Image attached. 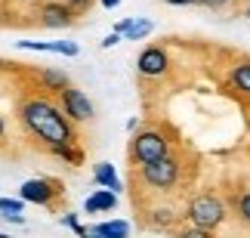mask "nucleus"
Masks as SVG:
<instances>
[{
    "mask_svg": "<svg viewBox=\"0 0 250 238\" xmlns=\"http://www.w3.org/2000/svg\"><path fill=\"white\" fill-rule=\"evenodd\" d=\"M16 118L22 124V130L34 142H41L43 149L62 146V142H78V130L74 121L65 115L62 106H56L46 96H25L16 106Z\"/></svg>",
    "mask_w": 250,
    "mask_h": 238,
    "instance_id": "nucleus-1",
    "label": "nucleus"
},
{
    "mask_svg": "<svg viewBox=\"0 0 250 238\" xmlns=\"http://www.w3.org/2000/svg\"><path fill=\"white\" fill-rule=\"evenodd\" d=\"M186 220L191 226H198V229L216 232L219 226L229 220V207L216 192H201L186 204Z\"/></svg>",
    "mask_w": 250,
    "mask_h": 238,
    "instance_id": "nucleus-2",
    "label": "nucleus"
},
{
    "mask_svg": "<svg viewBox=\"0 0 250 238\" xmlns=\"http://www.w3.org/2000/svg\"><path fill=\"white\" fill-rule=\"evenodd\" d=\"M173 151V139L161 127H139L130 139V164H148Z\"/></svg>",
    "mask_w": 250,
    "mask_h": 238,
    "instance_id": "nucleus-3",
    "label": "nucleus"
},
{
    "mask_svg": "<svg viewBox=\"0 0 250 238\" xmlns=\"http://www.w3.org/2000/svg\"><path fill=\"white\" fill-rule=\"evenodd\" d=\"M182 176V161L173 155H164L158 161H148V164H139V183L148 189V192H170L173 186L179 183Z\"/></svg>",
    "mask_w": 250,
    "mask_h": 238,
    "instance_id": "nucleus-4",
    "label": "nucleus"
},
{
    "mask_svg": "<svg viewBox=\"0 0 250 238\" xmlns=\"http://www.w3.org/2000/svg\"><path fill=\"white\" fill-rule=\"evenodd\" d=\"M19 195L25 198L28 204H41V207H53V201L59 195H65V186L53 176H34V179H25Z\"/></svg>",
    "mask_w": 250,
    "mask_h": 238,
    "instance_id": "nucleus-5",
    "label": "nucleus"
},
{
    "mask_svg": "<svg viewBox=\"0 0 250 238\" xmlns=\"http://www.w3.org/2000/svg\"><path fill=\"white\" fill-rule=\"evenodd\" d=\"M136 71L142 78H167L170 74V53L161 43H148L136 56Z\"/></svg>",
    "mask_w": 250,
    "mask_h": 238,
    "instance_id": "nucleus-6",
    "label": "nucleus"
},
{
    "mask_svg": "<svg viewBox=\"0 0 250 238\" xmlns=\"http://www.w3.org/2000/svg\"><path fill=\"white\" fill-rule=\"evenodd\" d=\"M59 106L65 108V115H68L74 124H83V121H93L96 118V106L90 102V96H86L83 90L71 87V84L59 93Z\"/></svg>",
    "mask_w": 250,
    "mask_h": 238,
    "instance_id": "nucleus-7",
    "label": "nucleus"
},
{
    "mask_svg": "<svg viewBox=\"0 0 250 238\" xmlns=\"http://www.w3.org/2000/svg\"><path fill=\"white\" fill-rule=\"evenodd\" d=\"M37 19H41L43 28H50V31H59V28L74 25L78 13H74V9L65 3V0H46V3L37 9Z\"/></svg>",
    "mask_w": 250,
    "mask_h": 238,
    "instance_id": "nucleus-8",
    "label": "nucleus"
},
{
    "mask_svg": "<svg viewBox=\"0 0 250 238\" xmlns=\"http://www.w3.org/2000/svg\"><path fill=\"white\" fill-rule=\"evenodd\" d=\"M118 195H121V192H114V189L99 186V189H96V192L83 201V211H86V214H111L114 207H118Z\"/></svg>",
    "mask_w": 250,
    "mask_h": 238,
    "instance_id": "nucleus-9",
    "label": "nucleus"
},
{
    "mask_svg": "<svg viewBox=\"0 0 250 238\" xmlns=\"http://www.w3.org/2000/svg\"><path fill=\"white\" fill-rule=\"evenodd\" d=\"M114 31H121L124 41H146L155 31V22L151 19H124V22L114 25Z\"/></svg>",
    "mask_w": 250,
    "mask_h": 238,
    "instance_id": "nucleus-10",
    "label": "nucleus"
},
{
    "mask_svg": "<svg viewBox=\"0 0 250 238\" xmlns=\"http://www.w3.org/2000/svg\"><path fill=\"white\" fill-rule=\"evenodd\" d=\"M226 81H229V87H232L235 93L250 96V59H238L232 68H229Z\"/></svg>",
    "mask_w": 250,
    "mask_h": 238,
    "instance_id": "nucleus-11",
    "label": "nucleus"
},
{
    "mask_svg": "<svg viewBox=\"0 0 250 238\" xmlns=\"http://www.w3.org/2000/svg\"><path fill=\"white\" fill-rule=\"evenodd\" d=\"M93 183L105 186V189H114V192H124V183H121L118 170H114V164H108V161H102V164L93 167Z\"/></svg>",
    "mask_w": 250,
    "mask_h": 238,
    "instance_id": "nucleus-12",
    "label": "nucleus"
},
{
    "mask_svg": "<svg viewBox=\"0 0 250 238\" xmlns=\"http://www.w3.org/2000/svg\"><path fill=\"white\" fill-rule=\"evenodd\" d=\"M37 81H41V87H43L46 93H56V96H59V93L71 84L68 74L59 71V68H43V71H37Z\"/></svg>",
    "mask_w": 250,
    "mask_h": 238,
    "instance_id": "nucleus-13",
    "label": "nucleus"
},
{
    "mask_svg": "<svg viewBox=\"0 0 250 238\" xmlns=\"http://www.w3.org/2000/svg\"><path fill=\"white\" fill-rule=\"evenodd\" d=\"M53 158H59V161H65V164H71V167H81L83 164V149L78 146V142H62V146H50L46 149Z\"/></svg>",
    "mask_w": 250,
    "mask_h": 238,
    "instance_id": "nucleus-14",
    "label": "nucleus"
},
{
    "mask_svg": "<svg viewBox=\"0 0 250 238\" xmlns=\"http://www.w3.org/2000/svg\"><path fill=\"white\" fill-rule=\"evenodd\" d=\"M90 235H102V238H127V235H130V223H127V220L96 223V226H90Z\"/></svg>",
    "mask_w": 250,
    "mask_h": 238,
    "instance_id": "nucleus-15",
    "label": "nucleus"
},
{
    "mask_svg": "<svg viewBox=\"0 0 250 238\" xmlns=\"http://www.w3.org/2000/svg\"><path fill=\"white\" fill-rule=\"evenodd\" d=\"M179 220V214L173 207H151L148 211V226L151 229H173Z\"/></svg>",
    "mask_w": 250,
    "mask_h": 238,
    "instance_id": "nucleus-16",
    "label": "nucleus"
},
{
    "mask_svg": "<svg viewBox=\"0 0 250 238\" xmlns=\"http://www.w3.org/2000/svg\"><path fill=\"white\" fill-rule=\"evenodd\" d=\"M232 207H235V216H238V223H244L247 229H250V189H244V192H238V195H235Z\"/></svg>",
    "mask_w": 250,
    "mask_h": 238,
    "instance_id": "nucleus-17",
    "label": "nucleus"
},
{
    "mask_svg": "<svg viewBox=\"0 0 250 238\" xmlns=\"http://www.w3.org/2000/svg\"><path fill=\"white\" fill-rule=\"evenodd\" d=\"M59 223L65 226V229H71L74 235H81V238H83V235H90V229H86V226H81L78 214H62V216H59Z\"/></svg>",
    "mask_w": 250,
    "mask_h": 238,
    "instance_id": "nucleus-18",
    "label": "nucleus"
},
{
    "mask_svg": "<svg viewBox=\"0 0 250 238\" xmlns=\"http://www.w3.org/2000/svg\"><path fill=\"white\" fill-rule=\"evenodd\" d=\"M25 198L19 195V198H0V214H22L25 211Z\"/></svg>",
    "mask_w": 250,
    "mask_h": 238,
    "instance_id": "nucleus-19",
    "label": "nucleus"
},
{
    "mask_svg": "<svg viewBox=\"0 0 250 238\" xmlns=\"http://www.w3.org/2000/svg\"><path fill=\"white\" fill-rule=\"evenodd\" d=\"M50 53H59V56H78V53H81V46L74 43V41H53V43H50Z\"/></svg>",
    "mask_w": 250,
    "mask_h": 238,
    "instance_id": "nucleus-20",
    "label": "nucleus"
},
{
    "mask_svg": "<svg viewBox=\"0 0 250 238\" xmlns=\"http://www.w3.org/2000/svg\"><path fill=\"white\" fill-rule=\"evenodd\" d=\"M19 50H31V53H50V43H43V41H19Z\"/></svg>",
    "mask_w": 250,
    "mask_h": 238,
    "instance_id": "nucleus-21",
    "label": "nucleus"
},
{
    "mask_svg": "<svg viewBox=\"0 0 250 238\" xmlns=\"http://www.w3.org/2000/svg\"><path fill=\"white\" fill-rule=\"evenodd\" d=\"M65 3H68L78 16H83V13H90V6L96 3V0H65Z\"/></svg>",
    "mask_w": 250,
    "mask_h": 238,
    "instance_id": "nucleus-22",
    "label": "nucleus"
},
{
    "mask_svg": "<svg viewBox=\"0 0 250 238\" xmlns=\"http://www.w3.org/2000/svg\"><path fill=\"white\" fill-rule=\"evenodd\" d=\"M124 41V34L121 31H111L108 37H102V41H99V46H102V50H111V46H118Z\"/></svg>",
    "mask_w": 250,
    "mask_h": 238,
    "instance_id": "nucleus-23",
    "label": "nucleus"
},
{
    "mask_svg": "<svg viewBox=\"0 0 250 238\" xmlns=\"http://www.w3.org/2000/svg\"><path fill=\"white\" fill-rule=\"evenodd\" d=\"M170 6H207V0H164Z\"/></svg>",
    "mask_w": 250,
    "mask_h": 238,
    "instance_id": "nucleus-24",
    "label": "nucleus"
},
{
    "mask_svg": "<svg viewBox=\"0 0 250 238\" xmlns=\"http://www.w3.org/2000/svg\"><path fill=\"white\" fill-rule=\"evenodd\" d=\"M0 216H3L6 223H16V226H22V223H25V216H22V214H0Z\"/></svg>",
    "mask_w": 250,
    "mask_h": 238,
    "instance_id": "nucleus-25",
    "label": "nucleus"
},
{
    "mask_svg": "<svg viewBox=\"0 0 250 238\" xmlns=\"http://www.w3.org/2000/svg\"><path fill=\"white\" fill-rule=\"evenodd\" d=\"M229 3H232V0H207L210 9H223V6H229Z\"/></svg>",
    "mask_w": 250,
    "mask_h": 238,
    "instance_id": "nucleus-26",
    "label": "nucleus"
},
{
    "mask_svg": "<svg viewBox=\"0 0 250 238\" xmlns=\"http://www.w3.org/2000/svg\"><path fill=\"white\" fill-rule=\"evenodd\" d=\"M0 146H6V121L0 115Z\"/></svg>",
    "mask_w": 250,
    "mask_h": 238,
    "instance_id": "nucleus-27",
    "label": "nucleus"
},
{
    "mask_svg": "<svg viewBox=\"0 0 250 238\" xmlns=\"http://www.w3.org/2000/svg\"><path fill=\"white\" fill-rule=\"evenodd\" d=\"M139 130V118H130L127 121V133H136Z\"/></svg>",
    "mask_w": 250,
    "mask_h": 238,
    "instance_id": "nucleus-28",
    "label": "nucleus"
},
{
    "mask_svg": "<svg viewBox=\"0 0 250 238\" xmlns=\"http://www.w3.org/2000/svg\"><path fill=\"white\" fill-rule=\"evenodd\" d=\"M99 3H102L105 9H118V6H121V0H99Z\"/></svg>",
    "mask_w": 250,
    "mask_h": 238,
    "instance_id": "nucleus-29",
    "label": "nucleus"
},
{
    "mask_svg": "<svg viewBox=\"0 0 250 238\" xmlns=\"http://www.w3.org/2000/svg\"><path fill=\"white\" fill-rule=\"evenodd\" d=\"M244 16H247V19H250V6H247V9H244Z\"/></svg>",
    "mask_w": 250,
    "mask_h": 238,
    "instance_id": "nucleus-30",
    "label": "nucleus"
}]
</instances>
